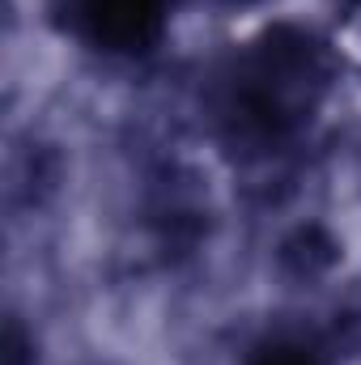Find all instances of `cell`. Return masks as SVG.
<instances>
[{
    "instance_id": "obj_1",
    "label": "cell",
    "mask_w": 361,
    "mask_h": 365,
    "mask_svg": "<svg viewBox=\"0 0 361 365\" xmlns=\"http://www.w3.org/2000/svg\"><path fill=\"white\" fill-rule=\"evenodd\" d=\"M81 38L106 51H141L162 30L166 0H68Z\"/></svg>"
},
{
    "instance_id": "obj_2",
    "label": "cell",
    "mask_w": 361,
    "mask_h": 365,
    "mask_svg": "<svg viewBox=\"0 0 361 365\" xmlns=\"http://www.w3.org/2000/svg\"><path fill=\"white\" fill-rule=\"evenodd\" d=\"M255 365H319V361L306 357L302 349H272V353H264Z\"/></svg>"
}]
</instances>
